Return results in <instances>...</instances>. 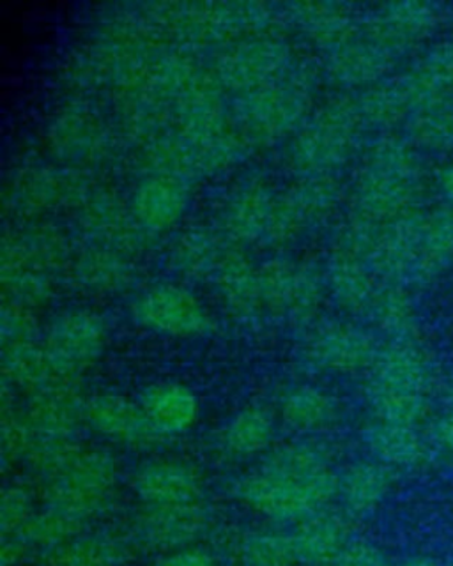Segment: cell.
Returning <instances> with one entry per match:
<instances>
[{"instance_id": "cell-8", "label": "cell", "mask_w": 453, "mask_h": 566, "mask_svg": "<svg viewBox=\"0 0 453 566\" xmlns=\"http://www.w3.org/2000/svg\"><path fill=\"white\" fill-rule=\"evenodd\" d=\"M120 557V545L99 538L70 539L52 551V559L57 566H112L119 563Z\"/></svg>"}, {"instance_id": "cell-13", "label": "cell", "mask_w": 453, "mask_h": 566, "mask_svg": "<svg viewBox=\"0 0 453 566\" xmlns=\"http://www.w3.org/2000/svg\"><path fill=\"white\" fill-rule=\"evenodd\" d=\"M414 566H423V565H414Z\"/></svg>"}, {"instance_id": "cell-10", "label": "cell", "mask_w": 453, "mask_h": 566, "mask_svg": "<svg viewBox=\"0 0 453 566\" xmlns=\"http://www.w3.org/2000/svg\"><path fill=\"white\" fill-rule=\"evenodd\" d=\"M31 522V504L28 497L20 494L19 491H13L11 494L4 495V503H2V527L4 533H19L23 527L28 526Z\"/></svg>"}, {"instance_id": "cell-5", "label": "cell", "mask_w": 453, "mask_h": 566, "mask_svg": "<svg viewBox=\"0 0 453 566\" xmlns=\"http://www.w3.org/2000/svg\"><path fill=\"white\" fill-rule=\"evenodd\" d=\"M204 513L199 509H149L144 531L147 538L156 545L173 547V545L187 544L188 539L202 530Z\"/></svg>"}, {"instance_id": "cell-2", "label": "cell", "mask_w": 453, "mask_h": 566, "mask_svg": "<svg viewBox=\"0 0 453 566\" xmlns=\"http://www.w3.org/2000/svg\"><path fill=\"white\" fill-rule=\"evenodd\" d=\"M112 478L105 464L99 459L78 460L76 464L67 465L61 476H55L52 492V503L61 512L82 517L102 509L107 500Z\"/></svg>"}, {"instance_id": "cell-7", "label": "cell", "mask_w": 453, "mask_h": 566, "mask_svg": "<svg viewBox=\"0 0 453 566\" xmlns=\"http://www.w3.org/2000/svg\"><path fill=\"white\" fill-rule=\"evenodd\" d=\"M146 416L158 432H178L196 418V403L181 389H160L147 400Z\"/></svg>"}, {"instance_id": "cell-9", "label": "cell", "mask_w": 453, "mask_h": 566, "mask_svg": "<svg viewBox=\"0 0 453 566\" xmlns=\"http://www.w3.org/2000/svg\"><path fill=\"white\" fill-rule=\"evenodd\" d=\"M270 441H272L270 427L255 416L250 420L238 421L232 427L231 439H229L232 450L241 451V453L263 450Z\"/></svg>"}, {"instance_id": "cell-11", "label": "cell", "mask_w": 453, "mask_h": 566, "mask_svg": "<svg viewBox=\"0 0 453 566\" xmlns=\"http://www.w3.org/2000/svg\"><path fill=\"white\" fill-rule=\"evenodd\" d=\"M334 566H382L381 557L364 545H347Z\"/></svg>"}, {"instance_id": "cell-4", "label": "cell", "mask_w": 453, "mask_h": 566, "mask_svg": "<svg viewBox=\"0 0 453 566\" xmlns=\"http://www.w3.org/2000/svg\"><path fill=\"white\" fill-rule=\"evenodd\" d=\"M298 559L316 566H334L347 547V530L343 521L320 515L298 531L293 539Z\"/></svg>"}, {"instance_id": "cell-12", "label": "cell", "mask_w": 453, "mask_h": 566, "mask_svg": "<svg viewBox=\"0 0 453 566\" xmlns=\"http://www.w3.org/2000/svg\"><path fill=\"white\" fill-rule=\"evenodd\" d=\"M155 566H214L213 559L200 551H182L164 557Z\"/></svg>"}, {"instance_id": "cell-6", "label": "cell", "mask_w": 453, "mask_h": 566, "mask_svg": "<svg viewBox=\"0 0 453 566\" xmlns=\"http://www.w3.org/2000/svg\"><path fill=\"white\" fill-rule=\"evenodd\" d=\"M91 418L96 429L119 441L144 442L151 438L152 432H158L146 415L117 403H103L96 407Z\"/></svg>"}, {"instance_id": "cell-1", "label": "cell", "mask_w": 453, "mask_h": 566, "mask_svg": "<svg viewBox=\"0 0 453 566\" xmlns=\"http://www.w3.org/2000/svg\"><path fill=\"white\" fill-rule=\"evenodd\" d=\"M334 483L325 469L302 457H285L241 486L246 503L276 518L303 517L325 503Z\"/></svg>"}, {"instance_id": "cell-3", "label": "cell", "mask_w": 453, "mask_h": 566, "mask_svg": "<svg viewBox=\"0 0 453 566\" xmlns=\"http://www.w3.org/2000/svg\"><path fill=\"white\" fill-rule=\"evenodd\" d=\"M137 492L149 509H199L202 492L196 476L178 465L160 464L138 476Z\"/></svg>"}]
</instances>
